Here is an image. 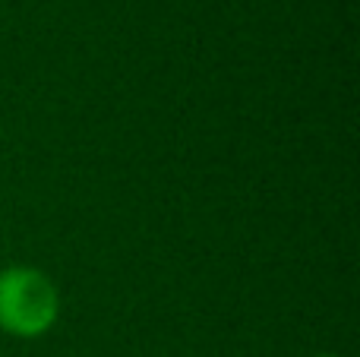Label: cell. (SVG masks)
I'll list each match as a JSON object with an SVG mask.
<instances>
[{"label":"cell","mask_w":360,"mask_h":357,"mask_svg":"<svg viewBox=\"0 0 360 357\" xmlns=\"http://www.w3.org/2000/svg\"><path fill=\"white\" fill-rule=\"evenodd\" d=\"M51 313L48 288L35 275H10L0 285V316L13 329H38Z\"/></svg>","instance_id":"cell-1"}]
</instances>
